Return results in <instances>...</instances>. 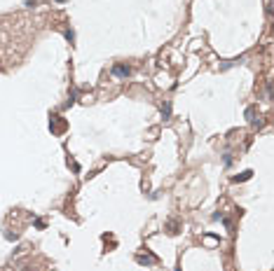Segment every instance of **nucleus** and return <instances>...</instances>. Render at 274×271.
<instances>
[{
	"mask_svg": "<svg viewBox=\"0 0 274 271\" xmlns=\"http://www.w3.org/2000/svg\"><path fill=\"white\" fill-rule=\"evenodd\" d=\"M136 259H138V262H141V264H150V262H155V259H152V257H143V255H138V257H136Z\"/></svg>",
	"mask_w": 274,
	"mask_h": 271,
	"instance_id": "nucleus-2",
	"label": "nucleus"
},
{
	"mask_svg": "<svg viewBox=\"0 0 274 271\" xmlns=\"http://www.w3.org/2000/svg\"><path fill=\"white\" fill-rule=\"evenodd\" d=\"M169 112H171V105H164V108H162V115H164V119H169Z\"/></svg>",
	"mask_w": 274,
	"mask_h": 271,
	"instance_id": "nucleus-3",
	"label": "nucleus"
},
{
	"mask_svg": "<svg viewBox=\"0 0 274 271\" xmlns=\"http://www.w3.org/2000/svg\"><path fill=\"white\" fill-rule=\"evenodd\" d=\"M113 75H115V77H129L131 70H129V65H115V68H113Z\"/></svg>",
	"mask_w": 274,
	"mask_h": 271,
	"instance_id": "nucleus-1",
	"label": "nucleus"
}]
</instances>
